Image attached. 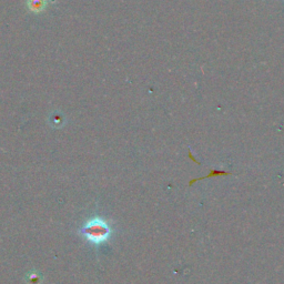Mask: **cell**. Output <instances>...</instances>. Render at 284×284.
I'll use <instances>...</instances> for the list:
<instances>
[{"mask_svg":"<svg viewBox=\"0 0 284 284\" xmlns=\"http://www.w3.org/2000/svg\"><path fill=\"white\" fill-rule=\"evenodd\" d=\"M81 233L88 241L93 242L95 244H100L109 239L111 236V229L104 220L94 218L83 225Z\"/></svg>","mask_w":284,"mask_h":284,"instance_id":"obj_1","label":"cell"},{"mask_svg":"<svg viewBox=\"0 0 284 284\" xmlns=\"http://www.w3.org/2000/svg\"><path fill=\"white\" fill-rule=\"evenodd\" d=\"M28 7L31 11H43L47 7V0H28Z\"/></svg>","mask_w":284,"mask_h":284,"instance_id":"obj_2","label":"cell"}]
</instances>
